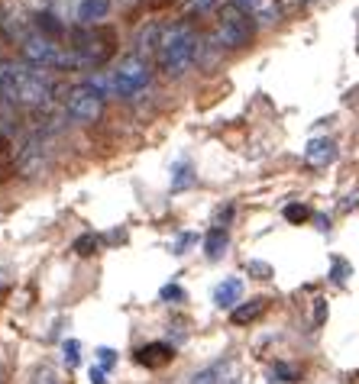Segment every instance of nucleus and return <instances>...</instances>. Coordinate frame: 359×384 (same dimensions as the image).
<instances>
[{"label":"nucleus","mask_w":359,"mask_h":384,"mask_svg":"<svg viewBox=\"0 0 359 384\" xmlns=\"http://www.w3.org/2000/svg\"><path fill=\"white\" fill-rule=\"evenodd\" d=\"M0 94L19 107H42L52 97V81L36 65L0 62Z\"/></svg>","instance_id":"nucleus-1"},{"label":"nucleus","mask_w":359,"mask_h":384,"mask_svg":"<svg viewBox=\"0 0 359 384\" xmlns=\"http://www.w3.org/2000/svg\"><path fill=\"white\" fill-rule=\"evenodd\" d=\"M198 49H201V36H198V29L191 26L188 19L172 23V26L162 29V42H159V52H156V65H159L162 75L181 78L191 65H194Z\"/></svg>","instance_id":"nucleus-2"},{"label":"nucleus","mask_w":359,"mask_h":384,"mask_svg":"<svg viewBox=\"0 0 359 384\" xmlns=\"http://www.w3.org/2000/svg\"><path fill=\"white\" fill-rule=\"evenodd\" d=\"M149 85H152V68H149V62L140 55L120 58L117 71H110L107 78H97L94 81V87H101V91L107 87L110 94L123 97V101H136Z\"/></svg>","instance_id":"nucleus-3"},{"label":"nucleus","mask_w":359,"mask_h":384,"mask_svg":"<svg viewBox=\"0 0 359 384\" xmlns=\"http://www.w3.org/2000/svg\"><path fill=\"white\" fill-rule=\"evenodd\" d=\"M75 42V55L81 62V68H101L107 65L117 52V36L114 29H85V33H72Z\"/></svg>","instance_id":"nucleus-4"},{"label":"nucleus","mask_w":359,"mask_h":384,"mask_svg":"<svg viewBox=\"0 0 359 384\" xmlns=\"http://www.w3.org/2000/svg\"><path fill=\"white\" fill-rule=\"evenodd\" d=\"M214 33H217V42L224 49H243L253 42L256 23L246 17L237 3H224V7H217V26H214Z\"/></svg>","instance_id":"nucleus-5"},{"label":"nucleus","mask_w":359,"mask_h":384,"mask_svg":"<svg viewBox=\"0 0 359 384\" xmlns=\"http://www.w3.org/2000/svg\"><path fill=\"white\" fill-rule=\"evenodd\" d=\"M65 113L75 123H94L104 113V91L94 85H75L65 94Z\"/></svg>","instance_id":"nucleus-6"},{"label":"nucleus","mask_w":359,"mask_h":384,"mask_svg":"<svg viewBox=\"0 0 359 384\" xmlns=\"http://www.w3.org/2000/svg\"><path fill=\"white\" fill-rule=\"evenodd\" d=\"M52 165V139L46 132H33L23 146L17 149V171L23 178H36Z\"/></svg>","instance_id":"nucleus-7"},{"label":"nucleus","mask_w":359,"mask_h":384,"mask_svg":"<svg viewBox=\"0 0 359 384\" xmlns=\"http://www.w3.org/2000/svg\"><path fill=\"white\" fill-rule=\"evenodd\" d=\"M65 49L68 46H58L56 39L42 36V33H26V36L19 39V55L36 68H62Z\"/></svg>","instance_id":"nucleus-8"},{"label":"nucleus","mask_w":359,"mask_h":384,"mask_svg":"<svg viewBox=\"0 0 359 384\" xmlns=\"http://www.w3.org/2000/svg\"><path fill=\"white\" fill-rule=\"evenodd\" d=\"M230 3H237L246 17L253 19V23H259V26H275L282 19L278 0H230Z\"/></svg>","instance_id":"nucleus-9"},{"label":"nucleus","mask_w":359,"mask_h":384,"mask_svg":"<svg viewBox=\"0 0 359 384\" xmlns=\"http://www.w3.org/2000/svg\"><path fill=\"white\" fill-rule=\"evenodd\" d=\"M172 358H175V349L169 342H149V346H142L136 352V362L146 368H162V365H169Z\"/></svg>","instance_id":"nucleus-10"},{"label":"nucleus","mask_w":359,"mask_h":384,"mask_svg":"<svg viewBox=\"0 0 359 384\" xmlns=\"http://www.w3.org/2000/svg\"><path fill=\"white\" fill-rule=\"evenodd\" d=\"M337 159V146L331 139H311L308 142V149H304V162L311 165V168H324V165H331Z\"/></svg>","instance_id":"nucleus-11"},{"label":"nucleus","mask_w":359,"mask_h":384,"mask_svg":"<svg viewBox=\"0 0 359 384\" xmlns=\"http://www.w3.org/2000/svg\"><path fill=\"white\" fill-rule=\"evenodd\" d=\"M243 297V281L240 278H224L214 288V304L217 307H237V300Z\"/></svg>","instance_id":"nucleus-12"},{"label":"nucleus","mask_w":359,"mask_h":384,"mask_svg":"<svg viewBox=\"0 0 359 384\" xmlns=\"http://www.w3.org/2000/svg\"><path fill=\"white\" fill-rule=\"evenodd\" d=\"M162 23H149L146 29H140V39H136V55H156L159 52V42H162Z\"/></svg>","instance_id":"nucleus-13"},{"label":"nucleus","mask_w":359,"mask_h":384,"mask_svg":"<svg viewBox=\"0 0 359 384\" xmlns=\"http://www.w3.org/2000/svg\"><path fill=\"white\" fill-rule=\"evenodd\" d=\"M110 13V0H81L78 3V23L81 26H91L97 19H104Z\"/></svg>","instance_id":"nucleus-14"},{"label":"nucleus","mask_w":359,"mask_h":384,"mask_svg":"<svg viewBox=\"0 0 359 384\" xmlns=\"http://www.w3.org/2000/svg\"><path fill=\"white\" fill-rule=\"evenodd\" d=\"M265 313V300H249V304H237V307L230 310V320L237 323V326H246V323H253Z\"/></svg>","instance_id":"nucleus-15"},{"label":"nucleus","mask_w":359,"mask_h":384,"mask_svg":"<svg viewBox=\"0 0 359 384\" xmlns=\"http://www.w3.org/2000/svg\"><path fill=\"white\" fill-rule=\"evenodd\" d=\"M227 245H230L227 229H210L208 239H204V252H208V259H220L227 252Z\"/></svg>","instance_id":"nucleus-16"},{"label":"nucleus","mask_w":359,"mask_h":384,"mask_svg":"<svg viewBox=\"0 0 359 384\" xmlns=\"http://www.w3.org/2000/svg\"><path fill=\"white\" fill-rule=\"evenodd\" d=\"M17 171V149H10V139L0 132V181Z\"/></svg>","instance_id":"nucleus-17"},{"label":"nucleus","mask_w":359,"mask_h":384,"mask_svg":"<svg viewBox=\"0 0 359 384\" xmlns=\"http://www.w3.org/2000/svg\"><path fill=\"white\" fill-rule=\"evenodd\" d=\"M36 33H42V36H49V39H58V36H65V26H62L52 13H39L36 17Z\"/></svg>","instance_id":"nucleus-18"},{"label":"nucleus","mask_w":359,"mask_h":384,"mask_svg":"<svg viewBox=\"0 0 359 384\" xmlns=\"http://www.w3.org/2000/svg\"><path fill=\"white\" fill-rule=\"evenodd\" d=\"M172 175H175V178H172V191H185V188H191V184H194V171H191L188 162H178Z\"/></svg>","instance_id":"nucleus-19"},{"label":"nucleus","mask_w":359,"mask_h":384,"mask_svg":"<svg viewBox=\"0 0 359 384\" xmlns=\"http://www.w3.org/2000/svg\"><path fill=\"white\" fill-rule=\"evenodd\" d=\"M224 372H227V362H214L210 368H204V372H198V375L191 378V384H220Z\"/></svg>","instance_id":"nucleus-20"},{"label":"nucleus","mask_w":359,"mask_h":384,"mask_svg":"<svg viewBox=\"0 0 359 384\" xmlns=\"http://www.w3.org/2000/svg\"><path fill=\"white\" fill-rule=\"evenodd\" d=\"M97 245H101V243H97V236H94V233H85V236H78L72 249H75L81 259H91V255L97 252Z\"/></svg>","instance_id":"nucleus-21"},{"label":"nucleus","mask_w":359,"mask_h":384,"mask_svg":"<svg viewBox=\"0 0 359 384\" xmlns=\"http://www.w3.org/2000/svg\"><path fill=\"white\" fill-rule=\"evenodd\" d=\"M285 220L288 223H304V220H311V210L304 204H288L285 207Z\"/></svg>","instance_id":"nucleus-22"},{"label":"nucleus","mask_w":359,"mask_h":384,"mask_svg":"<svg viewBox=\"0 0 359 384\" xmlns=\"http://www.w3.org/2000/svg\"><path fill=\"white\" fill-rule=\"evenodd\" d=\"M62 352H65V365L68 368H78V362H81V356H78V352H81L78 339H68L65 346H62Z\"/></svg>","instance_id":"nucleus-23"},{"label":"nucleus","mask_w":359,"mask_h":384,"mask_svg":"<svg viewBox=\"0 0 359 384\" xmlns=\"http://www.w3.org/2000/svg\"><path fill=\"white\" fill-rule=\"evenodd\" d=\"M220 0H185V13H208L214 10Z\"/></svg>","instance_id":"nucleus-24"},{"label":"nucleus","mask_w":359,"mask_h":384,"mask_svg":"<svg viewBox=\"0 0 359 384\" xmlns=\"http://www.w3.org/2000/svg\"><path fill=\"white\" fill-rule=\"evenodd\" d=\"M162 300H185V290L178 288V284H165V288L159 290Z\"/></svg>","instance_id":"nucleus-25"},{"label":"nucleus","mask_w":359,"mask_h":384,"mask_svg":"<svg viewBox=\"0 0 359 384\" xmlns=\"http://www.w3.org/2000/svg\"><path fill=\"white\" fill-rule=\"evenodd\" d=\"M347 274H350V265H347V262H333V274H331L333 281L343 284V281H347Z\"/></svg>","instance_id":"nucleus-26"},{"label":"nucleus","mask_w":359,"mask_h":384,"mask_svg":"<svg viewBox=\"0 0 359 384\" xmlns=\"http://www.w3.org/2000/svg\"><path fill=\"white\" fill-rule=\"evenodd\" d=\"M97 358H101V368H114V362H117V356H114V349H97Z\"/></svg>","instance_id":"nucleus-27"},{"label":"nucleus","mask_w":359,"mask_h":384,"mask_svg":"<svg viewBox=\"0 0 359 384\" xmlns=\"http://www.w3.org/2000/svg\"><path fill=\"white\" fill-rule=\"evenodd\" d=\"M33 384H58V378L49 372V368H39L36 375H33Z\"/></svg>","instance_id":"nucleus-28"},{"label":"nucleus","mask_w":359,"mask_h":384,"mask_svg":"<svg viewBox=\"0 0 359 384\" xmlns=\"http://www.w3.org/2000/svg\"><path fill=\"white\" fill-rule=\"evenodd\" d=\"M194 239H198L194 233H181V236H178V243H175V255H185V249H188Z\"/></svg>","instance_id":"nucleus-29"},{"label":"nucleus","mask_w":359,"mask_h":384,"mask_svg":"<svg viewBox=\"0 0 359 384\" xmlns=\"http://www.w3.org/2000/svg\"><path fill=\"white\" fill-rule=\"evenodd\" d=\"M327 320V300H314V323Z\"/></svg>","instance_id":"nucleus-30"},{"label":"nucleus","mask_w":359,"mask_h":384,"mask_svg":"<svg viewBox=\"0 0 359 384\" xmlns=\"http://www.w3.org/2000/svg\"><path fill=\"white\" fill-rule=\"evenodd\" d=\"M278 7H282V13H298L304 7V0H278Z\"/></svg>","instance_id":"nucleus-31"},{"label":"nucleus","mask_w":359,"mask_h":384,"mask_svg":"<svg viewBox=\"0 0 359 384\" xmlns=\"http://www.w3.org/2000/svg\"><path fill=\"white\" fill-rule=\"evenodd\" d=\"M249 272L259 274V278H269V274H272V268H269L265 262H249Z\"/></svg>","instance_id":"nucleus-32"},{"label":"nucleus","mask_w":359,"mask_h":384,"mask_svg":"<svg viewBox=\"0 0 359 384\" xmlns=\"http://www.w3.org/2000/svg\"><path fill=\"white\" fill-rule=\"evenodd\" d=\"M275 375L285 378V381H294V378H298V372H294V368H288V365H275Z\"/></svg>","instance_id":"nucleus-33"},{"label":"nucleus","mask_w":359,"mask_h":384,"mask_svg":"<svg viewBox=\"0 0 359 384\" xmlns=\"http://www.w3.org/2000/svg\"><path fill=\"white\" fill-rule=\"evenodd\" d=\"M91 384H110L104 375V368H91Z\"/></svg>","instance_id":"nucleus-34"},{"label":"nucleus","mask_w":359,"mask_h":384,"mask_svg":"<svg viewBox=\"0 0 359 384\" xmlns=\"http://www.w3.org/2000/svg\"><path fill=\"white\" fill-rule=\"evenodd\" d=\"M7 284H10V278H7V272H3V268H0V297H3V294H7Z\"/></svg>","instance_id":"nucleus-35"}]
</instances>
